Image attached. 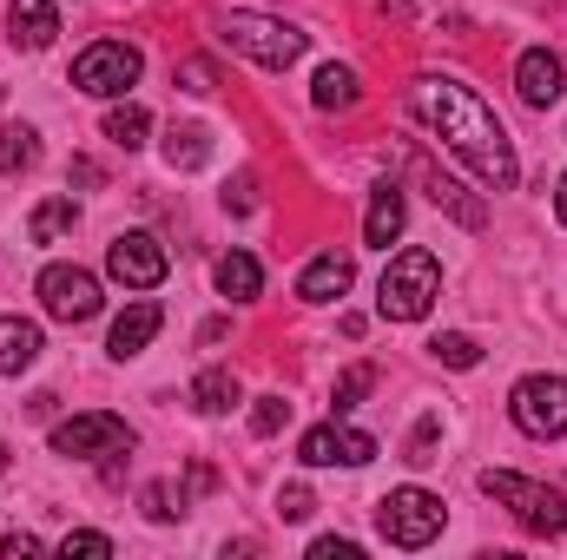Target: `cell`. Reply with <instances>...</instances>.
<instances>
[{"instance_id":"6da1fadb","label":"cell","mask_w":567,"mask_h":560,"mask_svg":"<svg viewBox=\"0 0 567 560\" xmlns=\"http://www.w3.org/2000/svg\"><path fill=\"white\" fill-rule=\"evenodd\" d=\"M410 113H416L429 133L488 185V191H515L522 158H515L502 120L488 113V100H482L475 86H462V80H449V73H423V80L410 86Z\"/></svg>"},{"instance_id":"7a4b0ae2","label":"cell","mask_w":567,"mask_h":560,"mask_svg":"<svg viewBox=\"0 0 567 560\" xmlns=\"http://www.w3.org/2000/svg\"><path fill=\"white\" fill-rule=\"evenodd\" d=\"M435 297H442V265H435L429 245H410V251L390 258V271L377 283V317L383 323H423L435 310Z\"/></svg>"},{"instance_id":"3957f363","label":"cell","mask_w":567,"mask_h":560,"mask_svg":"<svg viewBox=\"0 0 567 560\" xmlns=\"http://www.w3.org/2000/svg\"><path fill=\"white\" fill-rule=\"evenodd\" d=\"M218 46H231V53H245V60H258V66H297L303 60V33L290 27V20H271V13H251V7H231V13H218Z\"/></svg>"},{"instance_id":"277c9868","label":"cell","mask_w":567,"mask_h":560,"mask_svg":"<svg viewBox=\"0 0 567 560\" xmlns=\"http://www.w3.org/2000/svg\"><path fill=\"white\" fill-rule=\"evenodd\" d=\"M482 495L502 501V508H508L528 535H542V541L567 535V495L561 488H542V481H528V475H515V468H482Z\"/></svg>"},{"instance_id":"5b68a950","label":"cell","mask_w":567,"mask_h":560,"mask_svg":"<svg viewBox=\"0 0 567 560\" xmlns=\"http://www.w3.org/2000/svg\"><path fill=\"white\" fill-rule=\"evenodd\" d=\"M442 521H449V508H442V495H429V488H390L383 501H377V528H383V541L390 548H429L435 535H442Z\"/></svg>"},{"instance_id":"8992f818","label":"cell","mask_w":567,"mask_h":560,"mask_svg":"<svg viewBox=\"0 0 567 560\" xmlns=\"http://www.w3.org/2000/svg\"><path fill=\"white\" fill-rule=\"evenodd\" d=\"M140 73H145V53L133 40H93V46L73 60V86L93 93V100H126V93L140 86Z\"/></svg>"},{"instance_id":"52a82bcc","label":"cell","mask_w":567,"mask_h":560,"mask_svg":"<svg viewBox=\"0 0 567 560\" xmlns=\"http://www.w3.org/2000/svg\"><path fill=\"white\" fill-rule=\"evenodd\" d=\"M508 416H515L522 435H535V442L567 435V376H522L508 390Z\"/></svg>"},{"instance_id":"ba28073f","label":"cell","mask_w":567,"mask_h":560,"mask_svg":"<svg viewBox=\"0 0 567 560\" xmlns=\"http://www.w3.org/2000/svg\"><path fill=\"white\" fill-rule=\"evenodd\" d=\"M126 448H133V428H126V416H106V409L66 416L53 428V455H66V462H100V455H126Z\"/></svg>"},{"instance_id":"9c48e42d","label":"cell","mask_w":567,"mask_h":560,"mask_svg":"<svg viewBox=\"0 0 567 560\" xmlns=\"http://www.w3.org/2000/svg\"><path fill=\"white\" fill-rule=\"evenodd\" d=\"M40 303H47V317H60V323H93L100 317V278L86 271V265H47L40 271Z\"/></svg>"},{"instance_id":"30bf717a","label":"cell","mask_w":567,"mask_h":560,"mask_svg":"<svg viewBox=\"0 0 567 560\" xmlns=\"http://www.w3.org/2000/svg\"><path fill=\"white\" fill-rule=\"evenodd\" d=\"M297 462L303 468H363V462H377V435H363V428H350L343 416L317 422V428H303V442H297Z\"/></svg>"},{"instance_id":"8fae6325","label":"cell","mask_w":567,"mask_h":560,"mask_svg":"<svg viewBox=\"0 0 567 560\" xmlns=\"http://www.w3.org/2000/svg\"><path fill=\"white\" fill-rule=\"evenodd\" d=\"M106 271H113V283H126V290H158L165 271H172V258H165V245L152 231H120L106 245Z\"/></svg>"},{"instance_id":"7c38bea8","label":"cell","mask_w":567,"mask_h":560,"mask_svg":"<svg viewBox=\"0 0 567 560\" xmlns=\"http://www.w3.org/2000/svg\"><path fill=\"white\" fill-rule=\"evenodd\" d=\"M515 93H522L528 106H561V93H567L561 53H548V46H528V53L515 60Z\"/></svg>"},{"instance_id":"4fadbf2b","label":"cell","mask_w":567,"mask_h":560,"mask_svg":"<svg viewBox=\"0 0 567 560\" xmlns=\"http://www.w3.org/2000/svg\"><path fill=\"white\" fill-rule=\"evenodd\" d=\"M403 225H410V198H403V185H377L370 191V211H363V245H377V251H390L396 238H403Z\"/></svg>"},{"instance_id":"5bb4252c","label":"cell","mask_w":567,"mask_h":560,"mask_svg":"<svg viewBox=\"0 0 567 560\" xmlns=\"http://www.w3.org/2000/svg\"><path fill=\"white\" fill-rule=\"evenodd\" d=\"M350 283H357L350 251H323V258H310V265L297 271V297H303V303H337Z\"/></svg>"},{"instance_id":"9a60e30c","label":"cell","mask_w":567,"mask_h":560,"mask_svg":"<svg viewBox=\"0 0 567 560\" xmlns=\"http://www.w3.org/2000/svg\"><path fill=\"white\" fill-rule=\"evenodd\" d=\"M158 330H165V310H158L152 297H140V303H133V310L113 323V336H106V356H113V363H133V356H140Z\"/></svg>"},{"instance_id":"2e32d148","label":"cell","mask_w":567,"mask_h":560,"mask_svg":"<svg viewBox=\"0 0 567 560\" xmlns=\"http://www.w3.org/2000/svg\"><path fill=\"white\" fill-rule=\"evenodd\" d=\"M7 40L13 46H27V53H40V46H53V33H60V7L53 0H7Z\"/></svg>"},{"instance_id":"e0dca14e","label":"cell","mask_w":567,"mask_h":560,"mask_svg":"<svg viewBox=\"0 0 567 560\" xmlns=\"http://www.w3.org/2000/svg\"><path fill=\"white\" fill-rule=\"evenodd\" d=\"M40 323L33 317H0V376H20V370H33L40 363Z\"/></svg>"},{"instance_id":"ac0fdd59","label":"cell","mask_w":567,"mask_h":560,"mask_svg":"<svg viewBox=\"0 0 567 560\" xmlns=\"http://www.w3.org/2000/svg\"><path fill=\"white\" fill-rule=\"evenodd\" d=\"M357 100H363V86H357L350 66H317V80H310V106L317 113H350Z\"/></svg>"},{"instance_id":"d6986e66","label":"cell","mask_w":567,"mask_h":560,"mask_svg":"<svg viewBox=\"0 0 567 560\" xmlns=\"http://www.w3.org/2000/svg\"><path fill=\"white\" fill-rule=\"evenodd\" d=\"M218 290H225L231 303H251V297L265 290V271H258V258H251V251H225V258H218Z\"/></svg>"},{"instance_id":"ffe728a7","label":"cell","mask_w":567,"mask_h":560,"mask_svg":"<svg viewBox=\"0 0 567 560\" xmlns=\"http://www.w3.org/2000/svg\"><path fill=\"white\" fill-rule=\"evenodd\" d=\"M73 225H80V205H73V191H60V198H47V205L27 218V238H33V245H53V238H66Z\"/></svg>"},{"instance_id":"44dd1931","label":"cell","mask_w":567,"mask_h":560,"mask_svg":"<svg viewBox=\"0 0 567 560\" xmlns=\"http://www.w3.org/2000/svg\"><path fill=\"white\" fill-rule=\"evenodd\" d=\"M205 158H212V133L205 126H172L165 133V165L172 172H198Z\"/></svg>"},{"instance_id":"7402d4cb","label":"cell","mask_w":567,"mask_h":560,"mask_svg":"<svg viewBox=\"0 0 567 560\" xmlns=\"http://www.w3.org/2000/svg\"><path fill=\"white\" fill-rule=\"evenodd\" d=\"M231 403H238V376H231V370H205V376L192 383V409H198V416H225Z\"/></svg>"},{"instance_id":"603a6c76","label":"cell","mask_w":567,"mask_h":560,"mask_svg":"<svg viewBox=\"0 0 567 560\" xmlns=\"http://www.w3.org/2000/svg\"><path fill=\"white\" fill-rule=\"evenodd\" d=\"M40 165V133L33 126H0V172H33Z\"/></svg>"},{"instance_id":"cb8c5ba5","label":"cell","mask_w":567,"mask_h":560,"mask_svg":"<svg viewBox=\"0 0 567 560\" xmlns=\"http://www.w3.org/2000/svg\"><path fill=\"white\" fill-rule=\"evenodd\" d=\"M145 133H152V113H145V106H133V100L106 113V139H113V145H126V152H140V145H145Z\"/></svg>"},{"instance_id":"d4e9b609","label":"cell","mask_w":567,"mask_h":560,"mask_svg":"<svg viewBox=\"0 0 567 560\" xmlns=\"http://www.w3.org/2000/svg\"><path fill=\"white\" fill-rule=\"evenodd\" d=\"M429 198H435L442 211H455V225H468V231L482 225V205H475V198H462V185H455V178H442V172H429Z\"/></svg>"},{"instance_id":"484cf974","label":"cell","mask_w":567,"mask_h":560,"mask_svg":"<svg viewBox=\"0 0 567 560\" xmlns=\"http://www.w3.org/2000/svg\"><path fill=\"white\" fill-rule=\"evenodd\" d=\"M429 356H435L442 370H475V363H482V343L462 336V330H442V336L429 343Z\"/></svg>"},{"instance_id":"4316f807","label":"cell","mask_w":567,"mask_h":560,"mask_svg":"<svg viewBox=\"0 0 567 560\" xmlns=\"http://www.w3.org/2000/svg\"><path fill=\"white\" fill-rule=\"evenodd\" d=\"M370 390H377V370H370V363H350V370L337 376V396H330V416H350V409H357V403H363Z\"/></svg>"},{"instance_id":"83f0119b","label":"cell","mask_w":567,"mask_h":560,"mask_svg":"<svg viewBox=\"0 0 567 560\" xmlns=\"http://www.w3.org/2000/svg\"><path fill=\"white\" fill-rule=\"evenodd\" d=\"M145 515H152V521H178V515H185V488L152 481V488H145Z\"/></svg>"},{"instance_id":"f1b7e54d","label":"cell","mask_w":567,"mask_h":560,"mask_svg":"<svg viewBox=\"0 0 567 560\" xmlns=\"http://www.w3.org/2000/svg\"><path fill=\"white\" fill-rule=\"evenodd\" d=\"M284 422H290V403H284V396H258V409H251V435H278Z\"/></svg>"},{"instance_id":"f546056e","label":"cell","mask_w":567,"mask_h":560,"mask_svg":"<svg viewBox=\"0 0 567 560\" xmlns=\"http://www.w3.org/2000/svg\"><path fill=\"white\" fill-rule=\"evenodd\" d=\"M172 86H185V93H212V86H218V73H212V60H178Z\"/></svg>"},{"instance_id":"4dcf8cb0","label":"cell","mask_w":567,"mask_h":560,"mask_svg":"<svg viewBox=\"0 0 567 560\" xmlns=\"http://www.w3.org/2000/svg\"><path fill=\"white\" fill-rule=\"evenodd\" d=\"M60 554H66V560H73V554L106 560V554H113V541H106V535H93V528H80V535H66V541H60Z\"/></svg>"},{"instance_id":"1f68e13d","label":"cell","mask_w":567,"mask_h":560,"mask_svg":"<svg viewBox=\"0 0 567 560\" xmlns=\"http://www.w3.org/2000/svg\"><path fill=\"white\" fill-rule=\"evenodd\" d=\"M435 435H442V422H435V416L416 422V435H410V462H416V468H423V462H435Z\"/></svg>"},{"instance_id":"d6a6232c","label":"cell","mask_w":567,"mask_h":560,"mask_svg":"<svg viewBox=\"0 0 567 560\" xmlns=\"http://www.w3.org/2000/svg\"><path fill=\"white\" fill-rule=\"evenodd\" d=\"M310 508H317V501H310V488H284V495H278L284 521H310Z\"/></svg>"},{"instance_id":"836d02e7","label":"cell","mask_w":567,"mask_h":560,"mask_svg":"<svg viewBox=\"0 0 567 560\" xmlns=\"http://www.w3.org/2000/svg\"><path fill=\"white\" fill-rule=\"evenodd\" d=\"M258 191H251V172H238V185H225V211H251Z\"/></svg>"},{"instance_id":"e575fe53","label":"cell","mask_w":567,"mask_h":560,"mask_svg":"<svg viewBox=\"0 0 567 560\" xmlns=\"http://www.w3.org/2000/svg\"><path fill=\"white\" fill-rule=\"evenodd\" d=\"M310 560H357V541H310Z\"/></svg>"},{"instance_id":"d590c367","label":"cell","mask_w":567,"mask_h":560,"mask_svg":"<svg viewBox=\"0 0 567 560\" xmlns=\"http://www.w3.org/2000/svg\"><path fill=\"white\" fill-rule=\"evenodd\" d=\"M20 554H40V535H7L0 541V560H20Z\"/></svg>"},{"instance_id":"8d00e7d4","label":"cell","mask_w":567,"mask_h":560,"mask_svg":"<svg viewBox=\"0 0 567 560\" xmlns=\"http://www.w3.org/2000/svg\"><path fill=\"white\" fill-rule=\"evenodd\" d=\"M555 218L567 225V172H561V185H555Z\"/></svg>"},{"instance_id":"74e56055","label":"cell","mask_w":567,"mask_h":560,"mask_svg":"<svg viewBox=\"0 0 567 560\" xmlns=\"http://www.w3.org/2000/svg\"><path fill=\"white\" fill-rule=\"evenodd\" d=\"M0 468H7V448H0Z\"/></svg>"}]
</instances>
